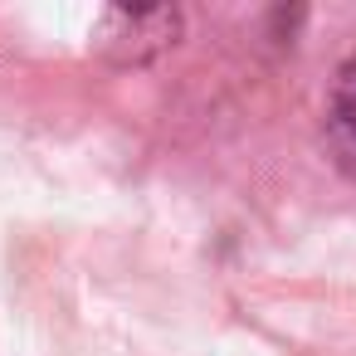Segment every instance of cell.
<instances>
[{
  "label": "cell",
  "instance_id": "6da1fadb",
  "mask_svg": "<svg viewBox=\"0 0 356 356\" xmlns=\"http://www.w3.org/2000/svg\"><path fill=\"white\" fill-rule=\"evenodd\" d=\"M181 40L176 6H108L93 25V49L113 69H147Z\"/></svg>",
  "mask_w": 356,
  "mask_h": 356
},
{
  "label": "cell",
  "instance_id": "7a4b0ae2",
  "mask_svg": "<svg viewBox=\"0 0 356 356\" xmlns=\"http://www.w3.org/2000/svg\"><path fill=\"white\" fill-rule=\"evenodd\" d=\"M322 137L332 161L356 181V54L337 69L332 93H327V118H322Z\"/></svg>",
  "mask_w": 356,
  "mask_h": 356
}]
</instances>
